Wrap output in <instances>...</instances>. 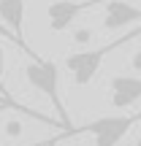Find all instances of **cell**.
<instances>
[{
  "mask_svg": "<svg viewBox=\"0 0 141 146\" xmlns=\"http://www.w3.org/2000/svg\"><path fill=\"white\" fill-rule=\"evenodd\" d=\"M141 119V114H130V116H98L95 122H87V125L76 127V130H68L65 135H95V146H117L122 141L128 130Z\"/></svg>",
  "mask_w": 141,
  "mask_h": 146,
  "instance_id": "3",
  "label": "cell"
},
{
  "mask_svg": "<svg viewBox=\"0 0 141 146\" xmlns=\"http://www.w3.org/2000/svg\"><path fill=\"white\" fill-rule=\"evenodd\" d=\"M0 100H3V98H0ZM3 103H8V100H3ZM8 106H11V103H8ZM11 108H14V106H11Z\"/></svg>",
  "mask_w": 141,
  "mask_h": 146,
  "instance_id": "15",
  "label": "cell"
},
{
  "mask_svg": "<svg viewBox=\"0 0 141 146\" xmlns=\"http://www.w3.org/2000/svg\"><path fill=\"white\" fill-rule=\"evenodd\" d=\"M90 38H92V30H76V35H73V41L76 43H90Z\"/></svg>",
  "mask_w": 141,
  "mask_h": 146,
  "instance_id": "8",
  "label": "cell"
},
{
  "mask_svg": "<svg viewBox=\"0 0 141 146\" xmlns=\"http://www.w3.org/2000/svg\"><path fill=\"white\" fill-rule=\"evenodd\" d=\"M46 146H54V141H46Z\"/></svg>",
  "mask_w": 141,
  "mask_h": 146,
  "instance_id": "13",
  "label": "cell"
},
{
  "mask_svg": "<svg viewBox=\"0 0 141 146\" xmlns=\"http://www.w3.org/2000/svg\"><path fill=\"white\" fill-rule=\"evenodd\" d=\"M19 130H22V127L16 125V122H11V125H8V133H11V135H16V133H19Z\"/></svg>",
  "mask_w": 141,
  "mask_h": 146,
  "instance_id": "10",
  "label": "cell"
},
{
  "mask_svg": "<svg viewBox=\"0 0 141 146\" xmlns=\"http://www.w3.org/2000/svg\"><path fill=\"white\" fill-rule=\"evenodd\" d=\"M30 146H46V143H30Z\"/></svg>",
  "mask_w": 141,
  "mask_h": 146,
  "instance_id": "12",
  "label": "cell"
},
{
  "mask_svg": "<svg viewBox=\"0 0 141 146\" xmlns=\"http://www.w3.org/2000/svg\"><path fill=\"white\" fill-rule=\"evenodd\" d=\"M138 146H141V141H138Z\"/></svg>",
  "mask_w": 141,
  "mask_h": 146,
  "instance_id": "16",
  "label": "cell"
},
{
  "mask_svg": "<svg viewBox=\"0 0 141 146\" xmlns=\"http://www.w3.org/2000/svg\"><path fill=\"white\" fill-rule=\"evenodd\" d=\"M133 22H141V8L125 3V0H109L106 3V16H103L106 30H120V27L133 25Z\"/></svg>",
  "mask_w": 141,
  "mask_h": 146,
  "instance_id": "7",
  "label": "cell"
},
{
  "mask_svg": "<svg viewBox=\"0 0 141 146\" xmlns=\"http://www.w3.org/2000/svg\"><path fill=\"white\" fill-rule=\"evenodd\" d=\"M25 78L30 81V87H35L41 95H46L49 103L54 106V111H57L60 122H63L68 130L71 127V119H68V108L63 106V100H60V68L52 62V60H38L33 57L30 62H27L25 68Z\"/></svg>",
  "mask_w": 141,
  "mask_h": 146,
  "instance_id": "2",
  "label": "cell"
},
{
  "mask_svg": "<svg viewBox=\"0 0 141 146\" xmlns=\"http://www.w3.org/2000/svg\"><path fill=\"white\" fill-rule=\"evenodd\" d=\"M136 38H141V25H138V27H130V33H125V35L114 38V41L103 43V46H98V49H84V52H76V54H71V57L65 60V68L71 70V76H73V84H76V87H87V84L95 78L98 68L103 65V60L109 57L111 52L122 49L125 43L136 41Z\"/></svg>",
  "mask_w": 141,
  "mask_h": 146,
  "instance_id": "1",
  "label": "cell"
},
{
  "mask_svg": "<svg viewBox=\"0 0 141 146\" xmlns=\"http://www.w3.org/2000/svg\"><path fill=\"white\" fill-rule=\"evenodd\" d=\"M5 108H11V106L8 103H0V111H5Z\"/></svg>",
  "mask_w": 141,
  "mask_h": 146,
  "instance_id": "11",
  "label": "cell"
},
{
  "mask_svg": "<svg viewBox=\"0 0 141 146\" xmlns=\"http://www.w3.org/2000/svg\"><path fill=\"white\" fill-rule=\"evenodd\" d=\"M0 35H8V33H3V30H0ZM8 38H11V35H8Z\"/></svg>",
  "mask_w": 141,
  "mask_h": 146,
  "instance_id": "14",
  "label": "cell"
},
{
  "mask_svg": "<svg viewBox=\"0 0 141 146\" xmlns=\"http://www.w3.org/2000/svg\"><path fill=\"white\" fill-rule=\"evenodd\" d=\"M100 3H109V0H54L46 8L49 27H52L54 33H63V30H68L73 25V19H76L82 11L92 8V5H100Z\"/></svg>",
  "mask_w": 141,
  "mask_h": 146,
  "instance_id": "4",
  "label": "cell"
},
{
  "mask_svg": "<svg viewBox=\"0 0 141 146\" xmlns=\"http://www.w3.org/2000/svg\"><path fill=\"white\" fill-rule=\"evenodd\" d=\"M109 89H111V106H114V108H130L141 98V78L117 73V76H111Z\"/></svg>",
  "mask_w": 141,
  "mask_h": 146,
  "instance_id": "5",
  "label": "cell"
},
{
  "mask_svg": "<svg viewBox=\"0 0 141 146\" xmlns=\"http://www.w3.org/2000/svg\"><path fill=\"white\" fill-rule=\"evenodd\" d=\"M0 22L14 33L19 46L25 49L30 57H35V54L30 52V46L25 43V38H22V27H25V0H0Z\"/></svg>",
  "mask_w": 141,
  "mask_h": 146,
  "instance_id": "6",
  "label": "cell"
},
{
  "mask_svg": "<svg viewBox=\"0 0 141 146\" xmlns=\"http://www.w3.org/2000/svg\"><path fill=\"white\" fill-rule=\"evenodd\" d=\"M130 68L141 73V49H138V52H136V54H133V60H130Z\"/></svg>",
  "mask_w": 141,
  "mask_h": 146,
  "instance_id": "9",
  "label": "cell"
}]
</instances>
